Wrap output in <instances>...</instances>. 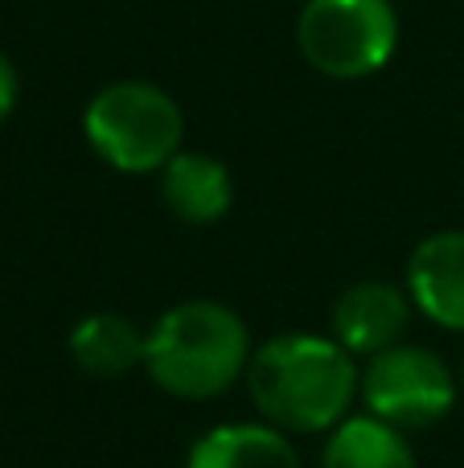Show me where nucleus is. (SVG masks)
Listing matches in <instances>:
<instances>
[{
	"label": "nucleus",
	"instance_id": "nucleus-1",
	"mask_svg": "<svg viewBox=\"0 0 464 468\" xmlns=\"http://www.w3.org/2000/svg\"><path fill=\"white\" fill-rule=\"evenodd\" d=\"M247 390L263 423L288 436H329L362 399V370L337 337L279 333L251 354Z\"/></svg>",
	"mask_w": 464,
	"mask_h": 468
},
{
	"label": "nucleus",
	"instance_id": "nucleus-2",
	"mask_svg": "<svg viewBox=\"0 0 464 468\" xmlns=\"http://www.w3.org/2000/svg\"><path fill=\"white\" fill-rule=\"evenodd\" d=\"M247 321L222 300H181L156 316L144 346V374L173 399H218L247 378L251 366Z\"/></svg>",
	"mask_w": 464,
	"mask_h": 468
},
{
	"label": "nucleus",
	"instance_id": "nucleus-3",
	"mask_svg": "<svg viewBox=\"0 0 464 468\" xmlns=\"http://www.w3.org/2000/svg\"><path fill=\"white\" fill-rule=\"evenodd\" d=\"M90 153L115 173H161L181 153L185 115L156 82L123 79L103 87L82 112Z\"/></svg>",
	"mask_w": 464,
	"mask_h": 468
},
{
	"label": "nucleus",
	"instance_id": "nucleus-4",
	"mask_svg": "<svg viewBox=\"0 0 464 468\" xmlns=\"http://www.w3.org/2000/svg\"><path fill=\"white\" fill-rule=\"evenodd\" d=\"M296 46L312 70L353 82L391 62L399 16L391 0H309L296 21Z\"/></svg>",
	"mask_w": 464,
	"mask_h": 468
},
{
	"label": "nucleus",
	"instance_id": "nucleus-5",
	"mask_svg": "<svg viewBox=\"0 0 464 468\" xmlns=\"http://www.w3.org/2000/svg\"><path fill=\"white\" fill-rule=\"evenodd\" d=\"M460 399V378L436 349L399 346L366 357L362 370V403L370 415L395 423L399 431H424L448 420Z\"/></svg>",
	"mask_w": 464,
	"mask_h": 468
},
{
	"label": "nucleus",
	"instance_id": "nucleus-6",
	"mask_svg": "<svg viewBox=\"0 0 464 468\" xmlns=\"http://www.w3.org/2000/svg\"><path fill=\"white\" fill-rule=\"evenodd\" d=\"M411 313L416 304H411L407 288L386 280H358L333 304V337L353 357H374L399 346L411 324Z\"/></svg>",
	"mask_w": 464,
	"mask_h": 468
},
{
	"label": "nucleus",
	"instance_id": "nucleus-7",
	"mask_svg": "<svg viewBox=\"0 0 464 468\" xmlns=\"http://www.w3.org/2000/svg\"><path fill=\"white\" fill-rule=\"evenodd\" d=\"M407 296L432 324L464 333V230H436L407 259Z\"/></svg>",
	"mask_w": 464,
	"mask_h": 468
},
{
	"label": "nucleus",
	"instance_id": "nucleus-8",
	"mask_svg": "<svg viewBox=\"0 0 464 468\" xmlns=\"http://www.w3.org/2000/svg\"><path fill=\"white\" fill-rule=\"evenodd\" d=\"M144 346H148V329H140L132 316L111 313V308L87 313L70 329V341H66L70 362L87 378H103V382H115L132 370H144Z\"/></svg>",
	"mask_w": 464,
	"mask_h": 468
},
{
	"label": "nucleus",
	"instance_id": "nucleus-9",
	"mask_svg": "<svg viewBox=\"0 0 464 468\" xmlns=\"http://www.w3.org/2000/svg\"><path fill=\"white\" fill-rule=\"evenodd\" d=\"M161 197L173 210V218L189 227H210L227 218L235 206V181L230 169L210 153H177L161 169Z\"/></svg>",
	"mask_w": 464,
	"mask_h": 468
},
{
	"label": "nucleus",
	"instance_id": "nucleus-10",
	"mask_svg": "<svg viewBox=\"0 0 464 468\" xmlns=\"http://www.w3.org/2000/svg\"><path fill=\"white\" fill-rule=\"evenodd\" d=\"M185 468H301V452L271 423H218L194 440Z\"/></svg>",
	"mask_w": 464,
	"mask_h": 468
},
{
	"label": "nucleus",
	"instance_id": "nucleus-11",
	"mask_svg": "<svg viewBox=\"0 0 464 468\" xmlns=\"http://www.w3.org/2000/svg\"><path fill=\"white\" fill-rule=\"evenodd\" d=\"M321 468H419L407 431L378 415H350L325 440Z\"/></svg>",
	"mask_w": 464,
	"mask_h": 468
},
{
	"label": "nucleus",
	"instance_id": "nucleus-12",
	"mask_svg": "<svg viewBox=\"0 0 464 468\" xmlns=\"http://www.w3.org/2000/svg\"><path fill=\"white\" fill-rule=\"evenodd\" d=\"M16 90H21V82H16V70H13V62H8L5 54H0V123L13 115V107H16Z\"/></svg>",
	"mask_w": 464,
	"mask_h": 468
},
{
	"label": "nucleus",
	"instance_id": "nucleus-13",
	"mask_svg": "<svg viewBox=\"0 0 464 468\" xmlns=\"http://www.w3.org/2000/svg\"><path fill=\"white\" fill-rule=\"evenodd\" d=\"M460 395H464V362H460Z\"/></svg>",
	"mask_w": 464,
	"mask_h": 468
}]
</instances>
